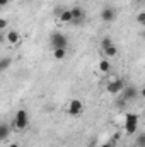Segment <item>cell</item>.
<instances>
[{"label": "cell", "instance_id": "e0dca14e", "mask_svg": "<svg viewBox=\"0 0 145 147\" xmlns=\"http://www.w3.org/2000/svg\"><path fill=\"white\" fill-rule=\"evenodd\" d=\"M137 22H138V24H142V26L145 24V12H144V10L137 16Z\"/></svg>", "mask_w": 145, "mask_h": 147}, {"label": "cell", "instance_id": "8fae6325", "mask_svg": "<svg viewBox=\"0 0 145 147\" xmlns=\"http://www.w3.org/2000/svg\"><path fill=\"white\" fill-rule=\"evenodd\" d=\"M67 57V48H55L53 50V58L55 60H65Z\"/></svg>", "mask_w": 145, "mask_h": 147}, {"label": "cell", "instance_id": "2e32d148", "mask_svg": "<svg viewBox=\"0 0 145 147\" xmlns=\"http://www.w3.org/2000/svg\"><path fill=\"white\" fill-rule=\"evenodd\" d=\"M137 146L138 147H145V134H140L137 139Z\"/></svg>", "mask_w": 145, "mask_h": 147}, {"label": "cell", "instance_id": "3957f363", "mask_svg": "<svg viewBox=\"0 0 145 147\" xmlns=\"http://www.w3.org/2000/svg\"><path fill=\"white\" fill-rule=\"evenodd\" d=\"M50 43H51L53 50L55 48H67L68 46V38L65 36L63 33H53L51 38H50Z\"/></svg>", "mask_w": 145, "mask_h": 147}, {"label": "cell", "instance_id": "30bf717a", "mask_svg": "<svg viewBox=\"0 0 145 147\" xmlns=\"http://www.w3.org/2000/svg\"><path fill=\"white\" fill-rule=\"evenodd\" d=\"M103 51H104V55H106L108 58L118 57V46H114V45H109V46H106V48H103Z\"/></svg>", "mask_w": 145, "mask_h": 147}, {"label": "cell", "instance_id": "7a4b0ae2", "mask_svg": "<svg viewBox=\"0 0 145 147\" xmlns=\"http://www.w3.org/2000/svg\"><path fill=\"white\" fill-rule=\"evenodd\" d=\"M29 123V116H28V111L26 110H19L15 113V120H14V127L15 130H24Z\"/></svg>", "mask_w": 145, "mask_h": 147}, {"label": "cell", "instance_id": "52a82bcc", "mask_svg": "<svg viewBox=\"0 0 145 147\" xmlns=\"http://www.w3.org/2000/svg\"><path fill=\"white\" fill-rule=\"evenodd\" d=\"M101 19H103L104 22H113V21L116 19V10H114L113 7H104V9L101 10Z\"/></svg>", "mask_w": 145, "mask_h": 147}, {"label": "cell", "instance_id": "d6986e66", "mask_svg": "<svg viewBox=\"0 0 145 147\" xmlns=\"http://www.w3.org/2000/svg\"><path fill=\"white\" fill-rule=\"evenodd\" d=\"M109 45H113V41H111L109 38H104V39L101 41V46H103V48H106V46H109Z\"/></svg>", "mask_w": 145, "mask_h": 147}, {"label": "cell", "instance_id": "7402d4cb", "mask_svg": "<svg viewBox=\"0 0 145 147\" xmlns=\"http://www.w3.org/2000/svg\"><path fill=\"white\" fill-rule=\"evenodd\" d=\"M7 147H19L17 144H10V146H7Z\"/></svg>", "mask_w": 145, "mask_h": 147}, {"label": "cell", "instance_id": "ac0fdd59", "mask_svg": "<svg viewBox=\"0 0 145 147\" xmlns=\"http://www.w3.org/2000/svg\"><path fill=\"white\" fill-rule=\"evenodd\" d=\"M9 28V21L7 19H0V31H5Z\"/></svg>", "mask_w": 145, "mask_h": 147}, {"label": "cell", "instance_id": "4fadbf2b", "mask_svg": "<svg viewBox=\"0 0 145 147\" xmlns=\"http://www.w3.org/2000/svg\"><path fill=\"white\" fill-rule=\"evenodd\" d=\"M9 132H10V127L7 123H0V140H5L9 137Z\"/></svg>", "mask_w": 145, "mask_h": 147}, {"label": "cell", "instance_id": "ffe728a7", "mask_svg": "<svg viewBox=\"0 0 145 147\" xmlns=\"http://www.w3.org/2000/svg\"><path fill=\"white\" fill-rule=\"evenodd\" d=\"M5 5H9V0H0V7H5Z\"/></svg>", "mask_w": 145, "mask_h": 147}, {"label": "cell", "instance_id": "7c38bea8", "mask_svg": "<svg viewBox=\"0 0 145 147\" xmlns=\"http://www.w3.org/2000/svg\"><path fill=\"white\" fill-rule=\"evenodd\" d=\"M58 17H60L62 22H72V12H70V9H63Z\"/></svg>", "mask_w": 145, "mask_h": 147}, {"label": "cell", "instance_id": "5bb4252c", "mask_svg": "<svg viewBox=\"0 0 145 147\" xmlns=\"http://www.w3.org/2000/svg\"><path fill=\"white\" fill-rule=\"evenodd\" d=\"M99 70L103 74H108L111 70V63H109V60H101L99 62Z\"/></svg>", "mask_w": 145, "mask_h": 147}, {"label": "cell", "instance_id": "ba28073f", "mask_svg": "<svg viewBox=\"0 0 145 147\" xmlns=\"http://www.w3.org/2000/svg\"><path fill=\"white\" fill-rule=\"evenodd\" d=\"M5 41H7L9 45H19V43H21V34L12 29V31H9V33L5 34Z\"/></svg>", "mask_w": 145, "mask_h": 147}, {"label": "cell", "instance_id": "5b68a950", "mask_svg": "<svg viewBox=\"0 0 145 147\" xmlns=\"http://www.w3.org/2000/svg\"><path fill=\"white\" fill-rule=\"evenodd\" d=\"M125 89V80L123 79H114V80H111L108 86H106V91H108L109 94H119L121 91Z\"/></svg>", "mask_w": 145, "mask_h": 147}, {"label": "cell", "instance_id": "277c9868", "mask_svg": "<svg viewBox=\"0 0 145 147\" xmlns=\"http://www.w3.org/2000/svg\"><path fill=\"white\" fill-rule=\"evenodd\" d=\"M82 111H84L82 101H79V99H70V103H68V106H67V113H68L70 116H80Z\"/></svg>", "mask_w": 145, "mask_h": 147}, {"label": "cell", "instance_id": "9a60e30c", "mask_svg": "<svg viewBox=\"0 0 145 147\" xmlns=\"http://www.w3.org/2000/svg\"><path fill=\"white\" fill-rule=\"evenodd\" d=\"M10 67V58H0V72H3L5 69H9Z\"/></svg>", "mask_w": 145, "mask_h": 147}, {"label": "cell", "instance_id": "8992f818", "mask_svg": "<svg viewBox=\"0 0 145 147\" xmlns=\"http://www.w3.org/2000/svg\"><path fill=\"white\" fill-rule=\"evenodd\" d=\"M121 92H123V101H133V99H137V96H138V89L133 87V86H130V87L125 86V89H123Z\"/></svg>", "mask_w": 145, "mask_h": 147}, {"label": "cell", "instance_id": "44dd1931", "mask_svg": "<svg viewBox=\"0 0 145 147\" xmlns=\"http://www.w3.org/2000/svg\"><path fill=\"white\" fill-rule=\"evenodd\" d=\"M99 147H113V144H104V146H99Z\"/></svg>", "mask_w": 145, "mask_h": 147}, {"label": "cell", "instance_id": "6da1fadb", "mask_svg": "<svg viewBox=\"0 0 145 147\" xmlns=\"http://www.w3.org/2000/svg\"><path fill=\"white\" fill-rule=\"evenodd\" d=\"M137 128H138V115L128 113L125 116V132L126 134H135Z\"/></svg>", "mask_w": 145, "mask_h": 147}, {"label": "cell", "instance_id": "9c48e42d", "mask_svg": "<svg viewBox=\"0 0 145 147\" xmlns=\"http://www.w3.org/2000/svg\"><path fill=\"white\" fill-rule=\"evenodd\" d=\"M70 12H72V22H80L84 19V10L80 7H72Z\"/></svg>", "mask_w": 145, "mask_h": 147}, {"label": "cell", "instance_id": "603a6c76", "mask_svg": "<svg viewBox=\"0 0 145 147\" xmlns=\"http://www.w3.org/2000/svg\"><path fill=\"white\" fill-rule=\"evenodd\" d=\"M2 39H3V38H2V36H0V41H2Z\"/></svg>", "mask_w": 145, "mask_h": 147}]
</instances>
